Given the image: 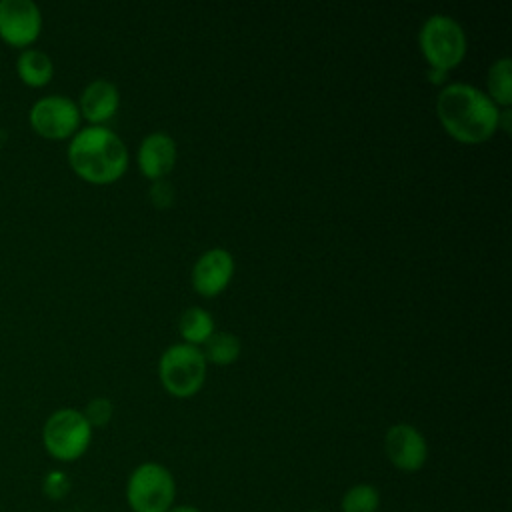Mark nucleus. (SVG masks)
<instances>
[{
    "label": "nucleus",
    "mask_w": 512,
    "mask_h": 512,
    "mask_svg": "<svg viewBox=\"0 0 512 512\" xmlns=\"http://www.w3.org/2000/svg\"><path fill=\"white\" fill-rule=\"evenodd\" d=\"M436 112L444 130L462 144H482L498 130V106L472 84L444 86Z\"/></svg>",
    "instance_id": "obj_1"
},
{
    "label": "nucleus",
    "mask_w": 512,
    "mask_h": 512,
    "mask_svg": "<svg viewBox=\"0 0 512 512\" xmlns=\"http://www.w3.org/2000/svg\"><path fill=\"white\" fill-rule=\"evenodd\" d=\"M68 162L82 180L110 184L126 172L128 150L112 130L86 126L74 134L68 146Z\"/></svg>",
    "instance_id": "obj_2"
},
{
    "label": "nucleus",
    "mask_w": 512,
    "mask_h": 512,
    "mask_svg": "<svg viewBox=\"0 0 512 512\" xmlns=\"http://www.w3.org/2000/svg\"><path fill=\"white\" fill-rule=\"evenodd\" d=\"M92 442V426L76 408H60L52 412L42 426V444L58 462H74L82 458Z\"/></svg>",
    "instance_id": "obj_3"
},
{
    "label": "nucleus",
    "mask_w": 512,
    "mask_h": 512,
    "mask_svg": "<svg viewBox=\"0 0 512 512\" xmlns=\"http://www.w3.org/2000/svg\"><path fill=\"white\" fill-rule=\"evenodd\" d=\"M418 42L428 66L434 70L448 72L466 56V34L462 26L446 14H432L426 18Z\"/></svg>",
    "instance_id": "obj_4"
},
{
    "label": "nucleus",
    "mask_w": 512,
    "mask_h": 512,
    "mask_svg": "<svg viewBox=\"0 0 512 512\" xmlns=\"http://www.w3.org/2000/svg\"><path fill=\"white\" fill-rule=\"evenodd\" d=\"M176 480L158 462L136 466L126 482V502L132 512H168L174 506Z\"/></svg>",
    "instance_id": "obj_5"
},
{
    "label": "nucleus",
    "mask_w": 512,
    "mask_h": 512,
    "mask_svg": "<svg viewBox=\"0 0 512 512\" xmlns=\"http://www.w3.org/2000/svg\"><path fill=\"white\" fill-rule=\"evenodd\" d=\"M158 374L168 394L190 398L206 380V358L192 344H174L162 352Z\"/></svg>",
    "instance_id": "obj_6"
},
{
    "label": "nucleus",
    "mask_w": 512,
    "mask_h": 512,
    "mask_svg": "<svg viewBox=\"0 0 512 512\" xmlns=\"http://www.w3.org/2000/svg\"><path fill=\"white\" fill-rule=\"evenodd\" d=\"M30 126L48 140H64L76 134L80 124L78 104L66 96H44L30 108Z\"/></svg>",
    "instance_id": "obj_7"
},
{
    "label": "nucleus",
    "mask_w": 512,
    "mask_h": 512,
    "mask_svg": "<svg viewBox=\"0 0 512 512\" xmlns=\"http://www.w3.org/2000/svg\"><path fill=\"white\" fill-rule=\"evenodd\" d=\"M42 14L32 0H0V38L26 48L40 36Z\"/></svg>",
    "instance_id": "obj_8"
},
{
    "label": "nucleus",
    "mask_w": 512,
    "mask_h": 512,
    "mask_svg": "<svg viewBox=\"0 0 512 512\" xmlns=\"http://www.w3.org/2000/svg\"><path fill=\"white\" fill-rule=\"evenodd\" d=\"M384 452L390 464L400 472H418L428 460V444L412 424H394L386 430Z\"/></svg>",
    "instance_id": "obj_9"
},
{
    "label": "nucleus",
    "mask_w": 512,
    "mask_h": 512,
    "mask_svg": "<svg viewBox=\"0 0 512 512\" xmlns=\"http://www.w3.org/2000/svg\"><path fill=\"white\" fill-rule=\"evenodd\" d=\"M234 258L224 248H212L200 254L192 268V284L198 294L212 298L218 296L232 280Z\"/></svg>",
    "instance_id": "obj_10"
},
{
    "label": "nucleus",
    "mask_w": 512,
    "mask_h": 512,
    "mask_svg": "<svg viewBox=\"0 0 512 512\" xmlns=\"http://www.w3.org/2000/svg\"><path fill=\"white\" fill-rule=\"evenodd\" d=\"M176 164V144L164 132L148 134L138 148V168L150 180H162Z\"/></svg>",
    "instance_id": "obj_11"
},
{
    "label": "nucleus",
    "mask_w": 512,
    "mask_h": 512,
    "mask_svg": "<svg viewBox=\"0 0 512 512\" xmlns=\"http://www.w3.org/2000/svg\"><path fill=\"white\" fill-rule=\"evenodd\" d=\"M120 104L118 88L108 80H92L82 96H80V116H84L92 126H100L102 122L110 120Z\"/></svg>",
    "instance_id": "obj_12"
},
{
    "label": "nucleus",
    "mask_w": 512,
    "mask_h": 512,
    "mask_svg": "<svg viewBox=\"0 0 512 512\" xmlns=\"http://www.w3.org/2000/svg\"><path fill=\"white\" fill-rule=\"evenodd\" d=\"M16 72L18 78L32 88H40L46 86L52 80L54 74V64L50 60L48 54H44L42 50H22L18 60H16Z\"/></svg>",
    "instance_id": "obj_13"
},
{
    "label": "nucleus",
    "mask_w": 512,
    "mask_h": 512,
    "mask_svg": "<svg viewBox=\"0 0 512 512\" xmlns=\"http://www.w3.org/2000/svg\"><path fill=\"white\" fill-rule=\"evenodd\" d=\"M178 332L186 344H204L214 334L212 314L200 306H190L180 314Z\"/></svg>",
    "instance_id": "obj_14"
},
{
    "label": "nucleus",
    "mask_w": 512,
    "mask_h": 512,
    "mask_svg": "<svg viewBox=\"0 0 512 512\" xmlns=\"http://www.w3.org/2000/svg\"><path fill=\"white\" fill-rule=\"evenodd\" d=\"M496 106L512 104V62L510 58L496 60L488 70V94Z\"/></svg>",
    "instance_id": "obj_15"
},
{
    "label": "nucleus",
    "mask_w": 512,
    "mask_h": 512,
    "mask_svg": "<svg viewBox=\"0 0 512 512\" xmlns=\"http://www.w3.org/2000/svg\"><path fill=\"white\" fill-rule=\"evenodd\" d=\"M204 344L206 348L202 354L214 364L226 366L240 356V340L232 332H214Z\"/></svg>",
    "instance_id": "obj_16"
},
{
    "label": "nucleus",
    "mask_w": 512,
    "mask_h": 512,
    "mask_svg": "<svg viewBox=\"0 0 512 512\" xmlns=\"http://www.w3.org/2000/svg\"><path fill=\"white\" fill-rule=\"evenodd\" d=\"M342 512H378L380 492L372 484H354L342 496Z\"/></svg>",
    "instance_id": "obj_17"
},
{
    "label": "nucleus",
    "mask_w": 512,
    "mask_h": 512,
    "mask_svg": "<svg viewBox=\"0 0 512 512\" xmlns=\"http://www.w3.org/2000/svg\"><path fill=\"white\" fill-rule=\"evenodd\" d=\"M72 488L70 476L62 470H50L48 474H44L42 478V492L48 500H62Z\"/></svg>",
    "instance_id": "obj_18"
},
{
    "label": "nucleus",
    "mask_w": 512,
    "mask_h": 512,
    "mask_svg": "<svg viewBox=\"0 0 512 512\" xmlns=\"http://www.w3.org/2000/svg\"><path fill=\"white\" fill-rule=\"evenodd\" d=\"M112 412H114V406L108 398H92L86 404L82 414L92 428H102L112 420Z\"/></svg>",
    "instance_id": "obj_19"
},
{
    "label": "nucleus",
    "mask_w": 512,
    "mask_h": 512,
    "mask_svg": "<svg viewBox=\"0 0 512 512\" xmlns=\"http://www.w3.org/2000/svg\"><path fill=\"white\" fill-rule=\"evenodd\" d=\"M150 200H152V204L158 210L168 208L172 204V200H174V190H172L170 182H166L164 178L162 180H154V184L150 186Z\"/></svg>",
    "instance_id": "obj_20"
},
{
    "label": "nucleus",
    "mask_w": 512,
    "mask_h": 512,
    "mask_svg": "<svg viewBox=\"0 0 512 512\" xmlns=\"http://www.w3.org/2000/svg\"><path fill=\"white\" fill-rule=\"evenodd\" d=\"M446 74H448V72H442V70H434V68H430V70H428V78H430V82H434V84H440V82H444Z\"/></svg>",
    "instance_id": "obj_21"
},
{
    "label": "nucleus",
    "mask_w": 512,
    "mask_h": 512,
    "mask_svg": "<svg viewBox=\"0 0 512 512\" xmlns=\"http://www.w3.org/2000/svg\"><path fill=\"white\" fill-rule=\"evenodd\" d=\"M168 512H202L196 506H188V504H180V506H172Z\"/></svg>",
    "instance_id": "obj_22"
},
{
    "label": "nucleus",
    "mask_w": 512,
    "mask_h": 512,
    "mask_svg": "<svg viewBox=\"0 0 512 512\" xmlns=\"http://www.w3.org/2000/svg\"><path fill=\"white\" fill-rule=\"evenodd\" d=\"M0 146H2V138H0Z\"/></svg>",
    "instance_id": "obj_23"
}]
</instances>
